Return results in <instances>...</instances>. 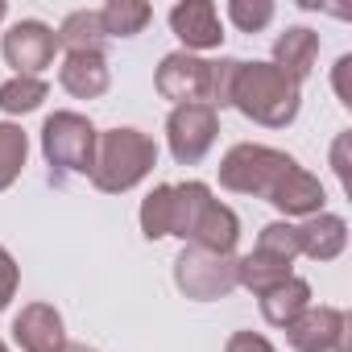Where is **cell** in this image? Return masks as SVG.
Here are the masks:
<instances>
[{
	"label": "cell",
	"mask_w": 352,
	"mask_h": 352,
	"mask_svg": "<svg viewBox=\"0 0 352 352\" xmlns=\"http://www.w3.org/2000/svg\"><path fill=\"white\" fill-rule=\"evenodd\" d=\"M228 104L249 116L253 124H265V129H286L294 116H298V83L286 79L274 63H241L236 67V79H232V96Z\"/></svg>",
	"instance_id": "obj_1"
},
{
	"label": "cell",
	"mask_w": 352,
	"mask_h": 352,
	"mask_svg": "<svg viewBox=\"0 0 352 352\" xmlns=\"http://www.w3.org/2000/svg\"><path fill=\"white\" fill-rule=\"evenodd\" d=\"M157 162V145L153 137H145L141 129H108L96 141V166H91V183L104 195H120L133 191Z\"/></svg>",
	"instance_id": "obj_2"
},
{
	"label": "cell",
	"mask_w": 352,
	"mask_h": 352,
	"mask_svg": "<svg viewBox=\"0 0 352 352\" xmlns=\"http://www.w3.org/2000/svg\"><path fill=\"white\" fill-rule=\"evenodd\" d=\"M298 162L282 149H270V145H253V141H241L224 153L220 162V187L236 191V195H257V199H270L278 191V183L294 170Z\"/></svg>",
	"instance_id": "obj_3"
},
{
	"label": "cell",
	"mask_w": 352,
	"mask_h": 352,
	"mask_svg": "<svg viewBox=\"0 0 352 352\" xmlns=\"http://www.w3.org/2000/svg\"><path fill=\"white\" fill-rule=\"evenodd\" d=\"M96 141H100L96 124L79 112H54L42 124V153H46V162L58 179L63 174H91Z\"/></svg>",
	"instance_id": "obj_4"
},
{
	"label": "cell",
	"mask_w": 352,
	"mask_h": 352,
	"mask_svg": "<svg viewBox=\"0 0 352 352\" xmlns=\"http://www.w3.org/2000/svg\"><path fill=\"white\" fill-rule=\"evenodd\" d=\"M174 286L195 302H212L236 290V257L232 253H208L195 245H183L174 257Z\"/></svg>",
	"instance_id": "obj_5"
},
{
	"label": "cell",
	"mask_w": 352,
	"mask_h": 352,
	"mask_svg": "<svg viewBox=\"0 0 352 352\" xmlns=\"http://www.w3.org/2000/svg\"><path fill=\"white\" fill-rule=\"evenodd\" d=\"M220 133V112L208 104H179L166 116V145L179 166H195L208 157Z\"/></svg>",
	"instance_id": "obj_6"
},
{
	"label": "cell",
	"mask_w": 352,
	"mask_h": 352,
	"mask_svg": "<svg viewBox=\"0 0 352 352\" xmlns=\"http://www.w3.org/2000/svg\"><path fill=\"white\" fill-rule=\"evenodd\" d=\"M153 87L162 100H174L179 104H208V87H212V63L199 58V54H187V50H174L157 63V75H153Z\"/></svg>",
	"instance_id": "obj_7"
},
{
	"label": "cell",
	"mask_w": 352,
	"mask_h": 352,
	"mask_svg": "<svg viewBox=\"0 0 352 352\" xmlns=\"http://www.w3.org/2000/svg\"><path fill=\"white\" fill-rule=\"evenodd\" d=\"M286 340H290L294 352H352L348 315L340 307H307L286 327Z\"/></svg>",
	"instance_id": "obj_8"
},
{
	"label": "cell",
	"mask_w": 352,
	"mask_h": 352,
	"mask_svg": "<svg viewBox=\"0 0 352 352\" xmlns=\"http://www.w3.org/2000/svg\"><path fill=\"white\" fill-rule=\"evenodd\" d=\"M0 50H5L9 67H17V75L38 79V75L54 63V54H58V38H54V30L42 25V21H17V25L5 34Z\"/></svg>",
	"instance_id": "obj_9"
},
{
	"label": "cell",
	"mask_w": 352,
	"mask_h": 352,
	"mask_svg": "<svg viewBox=\"0 0 352 352\" xmlns=\"http://www.w3.org/2000/svg\"><path fill=\"white\" fill-rule=\"evenodd\" d=\"M170 30L187 46V54L195 50H216L224 42V30H220V13L212 0H183V5L170 9Z\"/></svg>",
	"instance_id": "obj_10"
},
{
	"label": "cell",
	"mask_w": 352,
	"mask_h": 352,
	"mask_svg": "<svg viewBox=\"0 0 352 352\" xmlns=\"http://www.w3.org/2000/svg\"><path fill=\"white\" fill-rule=\"evenodd\" d=\"M13 340L21 344V352H63V344H67L63 315L50 302H30L13 319Z\"/></svg>",
	"instance_id": "obj_11"
},
{
	"label": "cell",
	"mask_w": 352,
	"mask_h": 352,
	"mask_svg": "<svg viewBox=\"0 0 352 352\" xmlns=\"http://www.w3.org/2000/svg\"><path fill=\"white\" fill-rule=\"evenodd\" d=\"M187 241L195 249H208V253H232L236 241H241V220L232 208H224L220 199H208L187 232Z\"/></svg>",
	"instance_id": "obj_12"
},
{
	"label": "cell",
	"mask_w": 352,
	"mask_h": 352,
	"mask_svg": "<svg viewBox=\"0 0 352 352\" xmlns=\"http://www.w3.org/2000/svg\"><path fill=\"white\" fill-rule=\"evenodd\" d=\"M58 83L63 91H71L75 100H100L112 83L108 75V58L100 50H79V54H67L63 67H58Z\"/></svg>",
	"instance_id": "obj_13"
},
{
	"label": "cell",
	"mask_w": 352,
	"mask_h": 352,
	"mask_svg": "<svg viewBox=\"0 0 352 352\" xmlns=\"http://www.w3.org/2000/svg\"><path fill=\"white\" fill-rule=\"evenodd\" d=\"M298 228V253L311 257V261H336L348 245V224L331 212H319V216H307Z\"/></svg>",
	"instance_id": "obj_14"
},
{
	"label": "cell",
	"mask_w": 352,
	"mask_h": 352,
	"mask_svg": "<svg viewBox=\"0 0 352 352\" xmlns=\"http://www.w3.org/2000/svg\"><path fill=\"white\" fill-rule=\"evenodd\" d=\"M323 183L315 179V174H307L302 166H294L290 174H286V179L278 183V191L270 195V204L282 212V216H319L323 212Z\"/></svg>",
	"instance_id": "obj_15"
},
{
	"label": "cell",
	"mask_w": 352,
	"mask_h": 352,
	"mask_svg": "<svg viewBox=\"0 0 352 352\" xmlns=\"http://www.w3.org/2000/svg\"><path fill=\"white\" fill-rule=\"evenodd\" d=\"M315 58H319V34H315V30L294 25V30L278 34V42H274V67H278L286 79L302 83V79L311 75Z\"/></svg>",
	"instance_id": "obj_16"
},
{
	"label": "cell",
	"mask_w": 352,
	"mask_h": 352,
	"mask_svg": "<svg viewBox=\"0 0 352 352\" xmlns=\"http://www.w3.org/2000/svg\"><path fill=\"white\" fill-rule=\"evenodd\" d=\"M311 307V286L302 282V278H286V282H278L274 290H265L261 294V315H265V323H274V327H290L302 311Z\"/></svg>",
	"instance_id": "obj_17"
},
{
	"label": "cell",
	"mask_w": 352,
	"mask_h": 352,
	"mask_svg": "<svg viewBox=\"0 0 352 352\" xmlns=\"http://www.w3.org/2000/svg\"><path fill=\"white\" fill-rule=\"evenodd\" d=\"M286 278H290V261H282V257H270L261 249H253L249 257H236V286L253 290L257 298L265 290H274L278 282H286Z\"/></svg>",
	"instance_id": "obj_18"
},
{
	"label": "cell",
	"mask_w": 352,
	"mask_h": 352,
	"mask_svg": "<svg viewBox=\"0 0 352 352\" xmlns=\"http://www.w3.org/2000/svg\"><path fill=\"white\" fill-rule=\"evenodd\" d=\"M58 46H67V54H79V50H100L104 54V25H100V9H75L67 13V21L58 25Z\"/></svg>",
	"instance_id": "obj_19"
},
{
	"label": "cell",
	"mask_w": 352,
	"mask_h": 352,
	"mask_svg": "<svg viewBox=\"0 0 352 352\" xmlns=\"http://www.w3.org/2000/svg\"><path fill=\"white\" fill-rule=\"evenodd\" d=\"M153 9L145 0H108L100 9V25H104V38H133L149 25Z\"/></svg>",
	"instance_id": "obj_20"
},
{
	"label": "cell",
	"mask_w": 352,
	"mask_h": 352,
	"mask_svg": "<svg viewBox=\"0 0 352 352\" xmlns=\"http://www.w3.org/2000/svg\"><path fill=\"white\" fill-rule=\"evenodd\" d=\"M141 232L149 236V241H162V236H170V224H174V183H162V187H153L145 199H141Z\"/></svg>",
	"instance_id": "obj_21"
},
{
	"label": "cell",
	"mask_w": 352,
	"mask_h": 352,
	"mask_svg": "<svg viewBox=\"0 0 352 352\" xmlns=\"http://www.w3.org/2000/svg\"><path fill=\"white\" fill-rule=\"evenodd\" d=\"M25 157H30V137L21 133V124H0V191L17 183Z\"/></svg>",
	"instance_id": "obj_22"
},
{
	"label": "cell",
	"mask_w": 352,
	"mask_h": 352,
	"mask_svg": "<svg viewBox=\"0 0 352 352\" xmlns=\"http://www.w3.org/2000/svg\"><path fill=\"white\" fill-rule=\"evenodd\" d=\"M46 91H50V87H46L42 79L17 75V79H9V83H0V112H5V116H25V112L42 108Z\"/></svg>",
	"instance_id": "obj_23"
},
{
	"label": "cell",
	"mask_w": 352,
	"mask_h": 352,
	"mask_svg": "<svg viewBox=\"0 0 352 352\" xmlns=\"http://www.w3.org/2000/svg\"><path fill=\"white\" fill-rule=\"evenodd\" d=\"M257 249L294 265V257H298V228H294V224H286V220H274V224H265V228H261Z\"/></svg>",
	"instance_id": "obj_24"
},
{
	"label": "cell",
	"mask_w": 352,
	"mask_h": 352,
	"mask_svg": "<svg viewBox=\"0 0 352 352\" xmlns=\"http://www.w3.org/2000/svg\"><path fill=\"white\" fill-rule=\"evenodd\" d=\"M228 21L241 34H261L274 21V0H228Z\"/></svg>",
	"instance_id": "obj_25"
},
{
	"label": "cell",
	"mask_w": 352,
	"mask_h": 352,
	"mask_svg": "<svg viewBox=\"0 0 352 352\" xmlns=\"http://www.w3.org/2000/svg\"><path fill=\"white\" fill-rule=\"evenodd\" d=\"M241 58H216L212 63V87H208V108H224L232 96V79H236Z\"/></svg>",
	"instance_id": "obj_26"
},
{
	"label": "cell",
	"mask_w": 352,
	"mask_h": 352,
	"mask_svg": "<svg viewBox=\"0 0 352 352\" xmlns=\"http://www.w3.org/2000/svg\"><path fill=\"white\" fill-rule=\"evenodd\" d=\"M17 282H21V270H17V261H13V253L0 245V311H5L9 302H13V294H17Z\"/></svg>",
	"instance_id": "obj_27"
},
{
	"label": "cell",
	"mask_w": 352,
	"mask_h": 352,
	"mask_svg": "<svg viewBox=\"0 0 352 352\" xmlns=\"http://www.w3.org/2000/svg\"><path fill=\"white\" fill-rule=\"evenodd\" d=\"M224 352H278V348L265 336H257V331H236V336H228Z\"/></svg>",
	"instance_id": "obj_28"
},
{
	"label": "cell",
	"mask_w": 352,
	"mask_h": 352,
	"mask_svg": "<svg viewBox=\"0 0 352 352\" xmlns=\"http://www.w3.org/2000/svg\"><path fill=\"white\" fill-rule=\"evenodd\" d=\"M331 83H336V96H340V104H344V108H352V54H344V58L336 63V71H331Z\"/></svg>",
	"instance_id": "obj_29"
},
{
	"label": "cell",
	"mask_w": 352,
	"mask_h": 352,
	"mask_svg": "<svg viewBox=\"0 0 352 352\" xmlns=\"http://www.w3.org/2000/svg\"><path fill=\"white\" fill-rule=\"evenodd\" d=\"M344 149H348V133L336 141V149H331V166H336V174H340V183L348 187V162H344Z\"/></svg>",
	"instance_id": "obj_30"
},
{
	"label": "cell",
	"mask_w": 352,
	"mask_h": 352,
	"mask_svg": "<svg viewBox=\"0 0 352 352\" xmlns=\"http://www.w3.org/2000/svg\"><path fill=\"white\" fill-rule=\"evenodd\" d=\"M63 352H96V348H87V344H71V340H67V344H63Z\"/></svg>",
	"instance_id": "obj_31"
},
{
	"label": "cell",
	"mask_w": 352,
	"mask_h": 352,
	"mask_svg": "<svg viewBox=\"0 0 352 352\" xmlns=\"http://www.w3.org/2000/svg\"><path fill=\"white\" fill-rule=\"evenodd\" d=\"M5 13H9V5H5V0H0V21H5Z\"/></svg>",
	"instance_id": "obj_32"
},
{
	"label": "cell",
	"mask_w": 352,
	"mask_h": 352,
	"mask_svg": "<svg viewBox=\"0 0 352 352\" xmlns=\"http://www.w3.org/2000/svg\"><path fill=\"white\" fill-rule=\"evenodd\" d=\"M0 352H9V344H5V340H0Z\"/></svg>",
	"instance_id": "obj_33"
}]
</instances>
